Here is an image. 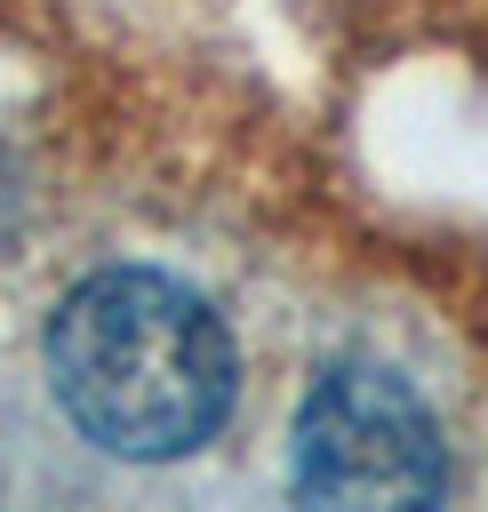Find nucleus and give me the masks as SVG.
Segmentation results:
<instances>
[{
    "label": "nucleus",
    "instance_id": "obj_1",
    "mask_svg": "<svg viewBox=\"0 0 488 512\" xmlns=\"http://www.w3.org/2000/svg\"><path fill=\"white\" fill-rule=\"evenodd\" d=\"M56 408L112 456H192L232 408V336L168 272H88L48 320Z\"/></svg>",
    "mask_w": 488,
    "mask_h": 512
},
{
    "label": "nucleus",
    "instance_id": "obj_2",
    "mask_svg": "<svg viewBox=\"0 0 488 512\" xmlns=\"http://www.w3.org/2000/svg\"><path fill=\"white\" fill-rule=\"evenodd\" d=\"M448 488L440 432L392 368H328L296 416V496L312 504H432Z\"/></svg>",
    "mask_w": 488,
    "mask_h": 512
},
{
    "label": "nucleus",
    "instance_id": "obj_3",
    "mask_svg": "<svg viewBox=\"0 0 488 512\" xmlns=\"http://www.w3.org/2000/svg\"><path fill=\"white\" fill-rule=\"evenodd\" d=\"M0 208H8V168H0Z\"/></svg>",
    "mask_w": 488,
    "mask_h": 512
}]
</instances>
